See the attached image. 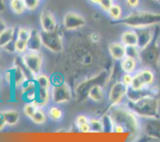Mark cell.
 <instances>
[{"label":"cell","instance_id":"obj_1","mask_svg":"<svg viewBox=\"0 0 160 142\" xmlns=\"http://www.w3.org/2000/svg\"><path fill=\"white\" fill-rule=\"evenodd\" d=\"M109 115L113 124L123 126L131 136L130 139H139L142 135V121L139 117L131 110L126 105H111Z\"/></svg>","mask_w":160,"mask_h":142},{"label":"cell","instance_id":"obj_2","mask_svg":"<svg viewBox=\"0 0 160 142\" xmlns=\"http://www.w3.org/2000/svg\"><path fill=\"white\" fill-rule=\"evenodd\" d=\"M121 23L134 30L155 27L160 24V12L142 10L133 11L122 19Z\"/></svg>","mask_w":160,"mask_h":142},{"label":"cell","instance_id":"obj_3","mask_svg":"<svg viewBox=\"0 0 160 142\" xmlns=\"http://www.w3.org/2000/svg\"><path fill=\"white\" fill-rule=\"evenodd\" d=\"M127 106L139 118H159V101L157 97L149 95L137 101H128Z\"/></svg>","mask_w":160,"mask_h":142},{"label":"cell","instance_id":"obj_4","mask_svg":"<svg viewBox=\"0 0 160 142\" xmlns=\"http://www.w3.org/2000/svg\"><path fill=\"white\" fill-rule=\"evenodd\" d=\"M40 35L42 37V45L50 51L59 53L62 51L63 49L62 37L57 29L51 32H45L42 31Z\"/></svg>","mask_w":160,"mask_h":142},{"label":"cell","instance_id":"obj_5","mask_svg":"<svg viewBox=\"0 0 160 142\" xmlns=\"http://www.w3.org/2000/svg\"><path fill=\"white\" fill-rule=\"evenodd\" d=\"M51 100L55 104H63L71 99L72 93L70 87L67 83H57L52 85L50 89Z\"/></svg>","mask_w":160,"mask_h":142},{"label":"cell","instance_id":"obj_6","mask_svg":"<svg viewBox=\"0 0 160 142\" xmlns=\"http://www.w3.org/2000/svg\"><path fill=\"white\" fill-rule=\"evenodd\" d=\"M21 59L26 68L34 76L41 73L42 67V56L39 51H27L21 55Z\"/></svg>","mask_w":160,"mask_h":142},{"label":"cell","instance_id":"obj_7","mask_svg":"<svg viewBox=\"0 0 160 142\" xmlns=\"http://www.w3.org/2000/svg\"><path fill=\"white\" fill-rule=\"evenodd\" d=\"M5 78L11 87L17 88L20 87L23 83L28 79L26 73L22 66L17 64H14L13 66L8 70L5 73Z\"/></svg>","mask_w":160,"mask_h":142},{"label":"cell","instance_id":"obj_8","mask_svg":"<svg viewBox=\"0 0 160 142\" xmlns=\"http://www.w3.org/2000/svg\"><path fill=\"white\" fill-rule=\"evenodd\" d=\"M142 122V132L153 140H160V120L159 118L144 119Z\"/></svg>","mask_w":160,"mask_h":142},{"label":"cell","instance_id":"obj_9","mask_svg":"<svg viewBox=\"0 0 160 142\" xmlns=\"http://www.w3.org/2000/svg\"><path fill=\"white\" fill-rule=\"evenodd\" d=\"M128 87L122 81H117L112 84L109 92V101L111 105L121 104L124 98H126Z\"/></svg>","mask_w":160,"mask_h":142},{"label":"cell","instance_id":"obj_10","mask_svg":"<svg viewBox=\"0 0 160 142\" xmlns=\"http://www.w3.org/2000/svg\"><path fill=\"white\" fill-rule=\"evenodd\" d=\"M63 27L68 31L79 29L85 25L86 20L82 15L76 12H68L64 15L62 20Z\"/></svg>","mask_w":160,"mask_h":142},{"label":"cell","instance_id":"obj_11","mask_svg":"<svg viewBox=\"0 0 160 142\" xmlns=\"http://www.w3.org/2000/svg\"><path fill=\"white\" fill-rule=\"evenodd\" d=\"M108 74L106 71H103L100 73L98 76H95V77L92 78V79L86 81L84 82H82V84H80L79 86L77 88V92H78V95L80 98H83V97H88V93L91 87L95 84H100L102 85V83L105 82L106 81Z\"/></svg>","mask_w":160,"mask_h":142},{"label":"cell","instance_id":"obj_12","mask_svg":"<svg viewBox=\"0 0 160 142\" xmlns=\"http://www.w3.org/2000/svg\"><path fill=\"white\" fill-rule=\"evenodd\" d=\"M138 35V44L137 46L142 51L148 48L154 39L155 33L153 27L140 28L135 30Z\"/></svg>","mask_w":160,"mask_h":142},{"label":"cell","instance_id":"obj_13","mask_svg":"<svg viewBox=\"0 0 160 142\" xmlns=\"http://www.w3.org/2000/svg\"><path fill=\"white\" fill-rule=\"evenodd\" d=\"M40 23L42 31L51 32L57 29V22L52 12L48 9L42 11L40 15Z\"/></svg>","mask_w":160,"mask_h":142},{"label":"cell","instance_id":"obj_14","mask_svg":"<svg viewBox=\"0 0 160 142\" xmlns=\"http://www.w3.org/2000/svg\"><path fill=\"white\" fill-rule=\"evenodd\" d=\"M51 99L50 95V89L45 87H39L37 85L35 91V97H34V102L38 107H44L48 104L49 100Z\"/></svg>","mask_w":160,"mask_h":142},{"label":"cell","instance_id":"obj_15","mask_svg":"<svg viewBox=\"0 0 160 142\" xmlns=\"http://www.w3.org/2000/svg\"><path fill=\"white\" fill-rule=\"evenodd\" d=\"M109 51L115 60L121 61L126 57V46L121 42H112L109 45Z\"/></svg>","mask_w":160,"mask_h":142},{"label":"cell","instance_id":"obj_16","mask_svg":"<svg viewBox=\"0 0 160 142\" xmlns=\"http://www.w3.org/2000/svg\"><path fill=\"white\" fill-rule=\"evenodd\" d=\"M88 97L90 98L92 101L95 102H101L104 100L105 94L103 90L102 85L100 84H95L93 85L88 91Z\"/></svg>","mask_w":160,"mask_h":142},{"label":"cell","instance_id":"obj_17","mask_svg":"<svg viewBox=\"0 0 160 142\" xmlns=\"http://www.w3.org/2000/svg\"><path fill=\"white\" fill-rule=\"evenodd\" d=\"M121 43L125 46H131L137 45L138 35L137 32L134 29H129L125 31L121 35Z\"/></svg>","mask_w":160,"mask_h":142},{"label":"cell","instance_id":"obj_18","mask_svg":"<svg viewBox=\"0 0 160 142\" xmlns=\"http://www.w3.org/2000/svg\"><path fill=\"white\" fill-rule=\"evenodd\" d=\"M42 42L40 33L33 31L32 34L28 42V49L31 51H39L42 48Z\"/></svg>","mask_w":160,"mask_h":142},{"label":"cell","instance_id":"obj_19","mask_svg":"<svg viewBox=\"0 0 160 142\" xmlns=\"http://www.w3.org/2000/svg\"><path fill=\"white\" fill-rule=\"evenodd\" d=\"M15 36V28L13 27H7L0 34V48H3L5 46L14 41Z\"/></svg>","mask_w":160,"mask_h":142},{"label":"cell","instance_id":"obj_20","mask_svg":"<svg viewBox=\"0 0 160 142\" xmlns=\"http://www.w3.org/2000/svg\"><path fill=\"white\" fill-rule=\"evenodd\" d=\"M137 66V59H134V58L128 57V56L123 58L121 60V62H120V66H121L122 70L126 73L134 74L136 72Z\"/></svg>","mask_w":160,"mask_h":142},{"label":"cell","instance_id":"obj_21","mask_svg":"<svg viewBox=\"0 0 160 142\" xmlns=\"http://www.w3.org/2000/svg\"><path fill=\"white\" fill-rule=\"evenodd\" d=\"M8 126H15L20 120V113L14 109H8L1 112Z\"/></svg>","mask_w":160,"mask_h":142},{"label":"cell","instance_id":"obj_22","mask_svg":"<svg viewBox=\"0 0 160 142\" xmlns=\"http://www.w3.org/2000/svg\"><path fill=\"white\" fill-rule=\"evenodd\" d=\"M138 73L145 87H149L154 84L155 74L152 70L150 69H142L138 71Z\"/></svg>","mask_w":160,"mask_h":142},{"label":"cell","instance_id":"obj_23","mask_svg":"<svg viewBox=\"0 0 160 142\" xmlns=\"http://www.w3.org/2000/svg\"><path fill=\"white\" fill-rule=\"evenodd\" d=\"M9 5L11 10L17 15H21L27 10L23 0H9Z\"/></svg>","mask_w":160,"mask_h":142},{"label":"cell","instance_id":"obj_24","mask_svg":"<svg viewBox=\"0 0 160 142\" xmlns=\"http://www.w3.org/2000/svg\"><path fill=\"white\" fill-rule=\"evenodd\" d=\"M34 79L37 85L39 86V87H45V88L48 89L51 88L52 81L51 78L48 75L44 74V73H38V74L34 76Z\"/></svg>","mask_w":160,"mask_h":142},{"label":"cell","instance_id":"obj_25","mask_svg":"<svg viewBox=\"0 0 160 142\" xmlns=\"http://www.w3.org/2000/svg\"><path fill=\"white\" fill-rule=\"evenodd\" d=\"M30 119L36 124H43L46 122L47 115L42 107H38Z\"/></svg>","mask_w":160,"mask_h":142},{"label":"cell","instance_id":"obj_26","mask_svg":"<svg viewBox=\"0 0 160 142\" xmlns=\"http://www.w3.org/2000/svg\"><path fill=\"white\" fill-rule=\"evenodd\" d=\"M108 13H109V16L112 20H116V21L120 20L123 16V9H122L120 5L114 3L112 7L110 8V9L108 11Z\"/></svg>","mask_w":160,"mask_h":142},{"label":"cell","instance_id":"obj_27","mask_svg":"<svg viewBox=\"0 0 160 142\" xmlns=\"http://www.w3.org/2000/svg\"><path fill=\"white\" fill-rule=\"evenodd\" d=\"M91 132L93 133H102L105 131L104 125L101 119L92 118L89 119Z\"/></svg>","mask_w":160,"mask_h":142},{"label":"cell","instance_id":"obj_28","mask_svg":"<svg viewBox=\"0 0 160 142\" xmlns=\"http://www.w3.org/2000/svg\"><path fill=\"white\" fill-rule=\"evenodd\" d=\"M47 115L52 121H59L62 118V111L58 106L52 105L48 109Z\"/></svg>","mask_w":160,"mask_h":142},{"label":"cell","instance_id":"obj_29","mask_svg":"<svg viewBox=\"0 0 160 142\" xmlns=\"http://www.w3.org/2000/svg\"><path fill=\"white\" fill-rule=\"evenodd\" d=\"M33 33V30H31L28 27H20L17 30V38L28 42Z\"/></svg>","mask_w":160,"mask_h":142},{"label":"cell","instance_id":"obj_30","mask_svg":"<svg viewBox=\"0 0 160 142\" xmlns=\"http://www.w3.org/2000/svg\"><path fill=\"white\" fill-rule=\"evenodd\" d=\"M129 87L134 89V90H142V89L146 87L145 86V84H143L142 80H141L140 76H139L138 71L135 72V73L133 74L132 82H131V86H130Z\"/></svg>","mask_w":160,"mask_h":142},{"label":"cell","instance_id":"obj_31","mask_svg":"<svg viewBox=\"0 0 160 142\" xmlns=\"http://www.w3.org/2000/svg\"><path fill=\"white\" fill-rule=\"evenodd\" d=\"M14 45H15L16 52L19 54H23L28 51V42L21 40V39L17 38L14 40Z\"/></svg>","mask_w":160,"mask_h":142},{"label":"cell","instance_id":"obj_32","mask_svg":"<svg viewBox=\"0 0 160 142\" xmlns=\"http://www.w3.org/2000/svg\"><path fill=\"white\" fill-rule=\"evenodd\" d=\"M141 51H142V50L137 45L126 46V56H128V57L138 59L139 57H140Z\"/></svg>","mask_w":160,"mask_h":142},{"label":"cell","instance_id":"obj_33","mask_svg":"<svg viewBox=\"0 0 160 142\" xmlns=\"http://www.w3.org/2000/svg\"><path fill=\"white\" fill-rule=\"evenodd\" d=\"M38 106L34 102V101H30V102H26V104L23 106V113L28 118H31V115L34 113L38 109Z\"/></svg>","mask_w":160,"mask_h":142},{"label":"cell","instance_id":"obj_34","mask_svg":"<svg viewBox=\"0 0 160 142\" xmlns=\"http://www.w3.org/2000/svg\"><path fill=\"white\" fill-rule=\"evenodd\" d=\"M28 10H35L40 5V0H23Z\"/></svg>","mask_w":160,"mask_h":142},{"label":"cell","instance_id":"obj_35","mask_svg":"<svg viewBox=\"0 0 160 142\" xmlns=\"http://www.w3.org/2000/svg\"><path fill=\"white\" fill-rule=\"evenodd\" d=\"M114 4V0H101L98 4L100 9L103 10L104 12H108V11L110 9L112 5Z\"/></svg>","mask_w":160,"mask_h":142},{"label":"cell","instance_id":"obj_36","mask_svg":"<svg viewBox=\"0 0 160 142\" xmlns=\"http://www.w3.org/2000/svg\"><path fill=\"white\" fill-rule=\"evenodd\" d=\"M89 122V119L88 118L86 115H79L76 118V120H75V124H76L77 127H79L81 125L84 124V123H87Z\"/></svg>","mask_w":160,"mask_h":142},{"label":"cell","instance_id":"obj_37","mask_svg":"<svg viewBox=\"0 0 160 142\" xmlns=\"http://www.w3.org/2000/svg\"><path fill=\"white\" fill-rule=\"evenodd\" d=\"M133 80V74L131 73H125L122 76V82L124 84H126L128 87H130L131 84V82H132Z\"/></svg>","mask_w":160,"mask_h":142},{"label":"cell","instance_id":"obj_38","mask_svg":"<svg viewBox=\"0 0 160 142\" xmlns=\"http://www.w3.org/2000/svg\"><path fill=\"white\" fill-rule=\"evenodd\" d=\"M125 3L131 9H136L140 4V0H125Z\"/></svg>","mask_w":160,"mask_h":142},{"label":"cell","instance_id":"obj_39","mask_svg":"<svg viewBox=\"0 0 160 142\" xmlns=\"http://www.w3.org/2000/svg\"><path fill=\"white\" fill-rule=\"evenodd\" d=\"M2 49L6 50V51L9 53H14L16 52V49H15V45H14V41H12V42H10L9 44H8L6 46H5Z\"/></svg>","mask_w":160,"mask_h":142},{"label":"cell","instance_id":"obj_40","mask_svg":"<svg viewBox=\"0 0 160 142\" xmlns=\"http://www.w3.org/2000/svg\"><path fill=\"white\" fill-rule=\"evenodd\" d=\"M81 132L82 133H90L91 132V128H90V124H89V122L87 123H84V124L81 125V126L78 127Z\"/></svg>","mask_w":160,"mask_h":142},{"label":"cell","instance_id":"obj_41","mask_svg":"<svg viewBox=\"0 0 160 142\" xmlns=\"http://www.w3.org/2000/svg\"><path fill=\"white\" fill-rule=\"evenodd\" d=\"M112 131H113V132L115 133H123L125 132V129L123 127V126H120V125L113 124Z\"/></svg>","mask_w":160,"mask_h":142},{"label":"cell","instance_id":"obj_42","mask_svg":"<svg viewBox=\"0 0 160 142\" xmlns=\"http://www.w3.org/2000/svg\"><path fill=\"white\" fill-rule=\"evenodd\" d=\"M6 126V120H5L4 117H3L2 114L0 112V130H3L5 128V126Z\"/></svg>","mask_w":160,"mask_h":142},{"label":"cell","instance_id":"obj_43","mask_svg":"<svg viewBox=\"0 0 160 142\" xmlns=\"http://www.w3.org/2000/svg\"><path fill=\"white\" fill-rule=\"evenodd\" d=\"M7 27V25H6V23L2 20V19L0 18V34L4 31L6 28Z\"/></svg>","mask_w":160,"mask_h":142},{"label":"cell","instance_id":"obj_44","mask_svg":"<svg viewBox=\"0 0 160 142\" xmlns=\"http://www.w3.org/2000/svg\"><path fill=\"white\" fill-rule=\"evenodd\" d=\"M6 9V4H5V0H0V13L2 12Z\"/></svg>","mask_w":160,"mask_h":142},{"label":"cell","instance_id":"obj_45","mask_svg":"<svg viewBox=\"0 0 160 142\" xmlns=\"http://www.w3.org/2000/svg\"><path fill=\"white\" fill-rule=\"evenodd\" d=\"M92 41H94V42H98L99 40V35L97 33H93L92 34Z\"/></svg>","mask_w":160,"mask_h":142},{"label":"cell","instance_id":"obj_46","mask_svg":"<svg viewBox=\"0 0 160 142\" xmlns=\"http://www.w3.org/2000/svg\"><path fill=\"white\" fill-rule=\"evenodd\" d=\"M88 1L90 2L92 4L98 5V4H99V2H100V1H101V0H88Z\"/></svg>","mask_w":160,"mask_h":142},{"label":"cell","instance_id":"obj_47","mask_svg":"<svg viewBox=\"0 0 160 142\" xmlns=\"http://www.w3.org/2000/svg\"><path fill=\"white\" fill-rule=\"evenodd\" d=\"M2 85V73L0 71V92H1Z\"/></svg>","mask_w":160,"mask_h":142},{"label":"cell","instance_id":"obj_48","mask_svg":"<svg viewBox=\"0 0 160 142\" xmlns=\"http://www.w3.org/2000/svg\"><path fill=\"white\" fill-rule=\"evenodd\" d=\"M154 1H156V2H158V1H159V0H154Z\"/></svg>","mask_w":160,"mask_h":142},{"label":"cell","instance_id":"obj_49","mask_svg":"<svg viewBox=\"0 0 160 142\" xmlns=\"http://www.w3.org/2000/svg\"><path fill=\"white\" fill-rule=\"evenodd\" d=\"M158 2H159L160 3V0H159V1H158Z\"/></svg>","mask_w":160,"mask_h":142},{"label":"cell","instance_id":"obj_50","mask_svg":"<svg viewBox=\"0 0 160 142\" xmlns=\"http://www.w3.org/2000/svg\"><path fill=\"white\" fill-rule=\"evenodd\" d=\"M0 49H1V48H0Z\"/></svg>","mask_w":160,"mask_h":142},{"label":"cell","instance_id":"obj_51","mask_svg":"<svg viewBox=\"0 0 160 142\" xmlns=\"http://www.w3.org/2000/svg\"><path fill=\"white\" fill-rule=\"evenodd\" d=\"M40 1H41V0H40Z\"/></svg>","mask_w":160,"mask_h":142}]
</instances>
